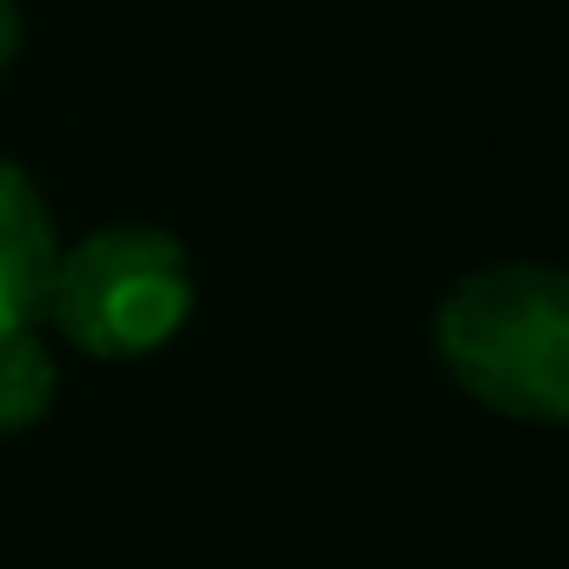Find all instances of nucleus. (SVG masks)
<instances>
[{
	"instance_id": "obj_1",
	"label": "nucleus",
	"mask_w": 569,
	"mask_h": 569,
	"mask_svg": "<svg viewBox=\"0 0 569 569\" xmlns=\"http://www.w3.org/2000/svg\"><path fill=\"white\" fill-rule=\"evenodd\" d=\"M442 376L509 422L569 416V281L549 261L469 268L436 309Z\"/></svg>"
},
{
	"instance_id": "obj_2",
	"label": "nucleus",
	"mask_w": 569,
	"mask_h": 569,
	"mask_svg": "<svg viewBox=\"0 0 569 569\" xmlns=\"http://www.w3.org/2000/svg\"><path fill=\"white\" fill-rule=\"evenodd\" d=\"M194 296L201 281L188 241L168 228L121 221L61 248L41 322H54L94 362H141L188 329Z\"/></svg>"
},
{
	"instance_id": "obj_3",
	"label": "nucleus",
	"mask_w": 569,
	"mask_h": 569,
	"mask_svg": "<svg viewBox=\"0 0 569 569\" xmlns=\"http://www.w3.org/2000/svg\"><path fill=\"white\" fill-rule=\"evenodd\" d=\"M54 261H61V234H54L41 181L0 154V329L41 322Z\"/></svg>"
},
{
	"instance_id": "obj_4",
	"label": "nucleus",
	"mask_w": 569,
	"mask_h": 569,
	"mask_svg": "<svg viewBox=\"0 0 569 569\" xmlns=\"http://www.w3.org/2000/svg\"><path fill=\"white\" fill-rule=\"evenodd\" d=\"M28 329H0V436H28L34 422H48L54 396H61V369L54 349Z\"/></svg>"
},
{
	"instance_id": "obj_5",
	"label": "nucleus",
	"mask_w": 569,
	"mask_h": 569,
	"mask_svg": "<svg viewBox=\"0 0 569 569\" xmlns=\"http://www.w3.org/2000/svg\"><path fill=\"white\" fill-rule=\"evenodd\" d=\"M14 54H21V8H14V0H0V74H8Z\"/></svg>"
}]
</instances>
